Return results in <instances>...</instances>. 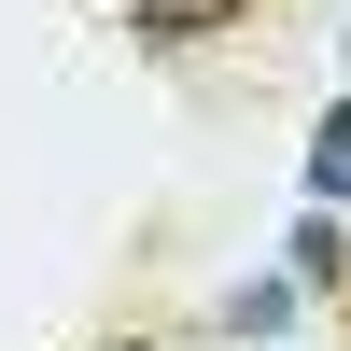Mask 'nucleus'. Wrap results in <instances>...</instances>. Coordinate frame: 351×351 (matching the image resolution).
I'll use <instances>...</instances> for the list:
<instances>
[{
	"instance_id": "obj_1",
	"label": "nucleus",
	"mask_w": 351,
	"mask_h": 351,
	"mask_svg": "<svg viewBox=\"0 0 351 351\" xmlns=\"http://www.w3.org/2000/svg\"><path fill=\"white\" fill-rule=\"evenodd\" d=\"M267 0H127V43L141 56H197V43H225V28H253Z\"/></svg>"
},
{
	"instance_id": "obj_5",
	"label": "nucleus",
	"mask_w": 351,
	"mask_h": 351,
	"mask_svg": "<svg viewBox=\"0 0 351 351\" xmlns=\"http://www.w3.org/2000/svg\"><path fill=\"white\" fill-rule=\"evenodd\" d=\"M337 309H351V295H337Z\"/></svg>"
},
{
	"instance_id": "obj_2",
	"label": "nucleus",
	"mask_w": 351,
	"mask_h": 351,
	"mask_svg": "<svg viewBox=\"0 0 351 351\" xmlns=\"http://www.w3.org/2000/svg\"><path fill=\"white\" fill-rule=\"evenodd\" d=\"M281 281H295V295H351V253H337V211H295V239H281Z\"/></svg>"
},
{
	"instance_id": "obj_3",
	"label": "nucleus",
	"mask_w": 351,
	"mask_h": 351,
	"mask_svg": "<svg viewBox=\"0 0 351 351\" xmlns=\"http://www.w3.org/2000/svg\"><path fill=\"white\" fill-rule=\"evenodd\" d=\"M337 197H351V99L309 127V211H337Z\"/></svg>"
},
{
	"instance_id": "obj_4",
	"label": "nucleus",
	"mask_w": 351,
	"mask_h": 351,
	"mask_svg": "<svg viewBox=\"0 0 351 351\" xmlns=\"http://www.w3.org/2000/svg\"><path fill=\"white\" fill-rule=\"evenodd\" d=\"M99 351H183V337H99Z\"/></svg>"
}]
</instances>
